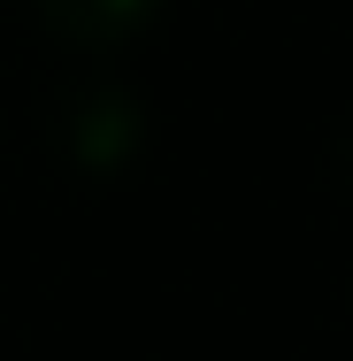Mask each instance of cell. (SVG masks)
Wrapping results in <instances>:
<instances>
[{"mask_svg": "<svg viewBox=\"0 0 353 361\" xmlns=\"http://www.w3.org/2000/svg\"><path fill=\"white\" fill-rule=\"evenodd\" d=\"M161 8H169V0H39V16H47L62 39H77V47H116V39L146 31Z\"/></svg>", "mask_w": 353, "mask_h": 361, "instance_id": "obj_1", "label": "cell"}]
</instances>
